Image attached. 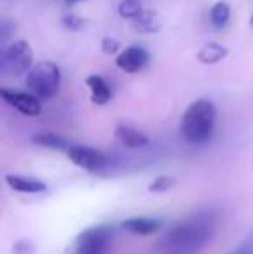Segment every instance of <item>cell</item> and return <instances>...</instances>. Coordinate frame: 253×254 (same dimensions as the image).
<instances>
[{
    "label": "cell",
    "mask_w": 253,
    "mask_h": 254,
    "mask_svg": "<svg viewBox=\"0 0 253 254\" xmlns=\"http://www.w3.org/2000/svg\"><path fill=\"white\" fill-rule=\"evenodd\" d=\"M220 227V213L213 207L198 209L177 223L156 246V254H199Z\"/></svg>",
    "instance_id": "1"
},
{
    "label": "cell",
    "mask_w": 253,
    "mask_h": 254,
    "mask_svg": "<svg viewBox=\"0 0 253 254\" xmlns=\"http://www.w3.org/2000/svg\"><path fill=\"white\" fill-rule=\"evenodd\" d=\"M217 120V109L215 104L208 99H199L194 101L186 109L180 121V130L182 137L189 144L199 145L206 144L212 138L213 128H215Z\"/></svg>",
    "instance_id": "2"
},
{
    "label": "cell",
    "mask_w": 253,
    "mask_h": 254,
    "mask_svg": "<svg viewBox=\"0 0 253 254\" xmlns=\"http://www.w3.org/2000/svg\"><path fill=\"white\" fill-rule=\"evenodd\" d=\"M61 67L52 61H40L33 64L26 74V87L31 95L40 101L52 99L61 87Z\"/></svg>",
    "instance_id": "3"
},
{
    "label": "cell",
    "mask_w": 253,
    "mask_h": 254,
    "mask_svg": "<svg viewBox=\"0 0 253 254\" xmlns=\"http://www.w3.org/2000/svg\"><path fill=\"white\" fill-rule=\"evenodd\" d=\"M33 67V52L26 40H16L0 54V73L28 74Z\"/></svg>",
    "instance_id": "4"
},
{
    "label": "cell",
    "mask_w": 253,
    "mask_h": 254,
    "mask_svg": "<svg viewBox=\"0 0 253 254\" xmlns=\"http://www.w3.org/2000/svg\"><path fill=\"white\" fill-rule=\"evenodd\" d=\"M113 228L108 225H95L78 235L73 254H108L111 246Z\"/></svg>",
    "instance_id": "5"
},
{
    "label": "cell",
    "mask_w": 253,
    "mask_h": 254,
    "mask_svg": "<svg viewBox=\"0 0 253 254\" xmlns=\"http://www.w3.org/2000/svg\"><path fill=\"white\" fill-rule=\"evenodd\" d=\"M66 154L77 166L90 171V173H99V171H104L113 166V159L108 154L99 151V149L88 147V145L71 144Z\"/></svg>",
    "instance_id": "6"
},
{
    "label": "cell",
    "mask_w": 253,
    "mask_h": 254,
    "mask_svg": "<svg viewBox=\"0 0 253 254\" xmlns=\"http://www.w3.org/2000/svg\"><path fill=\"white\" fill-rule=\"evenodd\" d=\"M0 99L5 101L10 107L19 111L24 116H38L42 113V104L35 95L26 94V92L10 90V88L0 87Z\"/></svg>",
    "instance_id": "7"
},
{
    "label": "cell",
    "mask_w": 253,
    "mask_h": 254,
    "mask_svg": "<svg viewBox=\"0 0 253 254\" xmlns=\"http://www.w3.org/2000/svg\"><path fill=\"white\" fill-rule=\"evenodd\" d=\"M149 59H151V56H149V52L146 51L144 47H141V45H132V47H127L125 51L116 56L115 63L123 73L134 74L144 69L149 64Z\"/></svg>",
    "instance_id": "8"
},
{
    "label": "cell",
    "mask_w": 253,
    "mask_h": 254,
    "mask_svg": "<svg viewBox=\"0 0 253 254\" xmlns=\"http://www.w3.org/2000/svg\"><path fill=\"white\" fill-rule=\"evenodd\" d=\"M88 90H90V99L97 106H104L113 99V88L109 87V83L99 74H90L85 80Z\"/></svg>",
    "instance_id": "9"
},
{
    "label": "cell",
    "mask_w": 253,
    "mask_h": 254,
    "mask_svg": "<svg viewBox=\"0 0 253 254\" xmlns=\"http://www.w3.org/2000/svg\"><path fill=\"white\" fill-rule=\"evenodd\" d=\"M5 184L12 190L21 192V194H40L45 190V184L35 178L21 177V175H5Z\"/></svg>",
    "instance_id": "10"
},
{
    "label": "cell",
    "mask_w": 253,
    "mask_h": 254,
    "mask_svg": "<svg viewBox=\"0 0 253 254\" xmlns=\"http://www.w3.org/2000/svg\"><path fill=\"white\" fill-rule=\"evenodd\" d=\"M115 135L125 147H130V149H141L149 144L148 135H144L142 131L135 130V128H132V127H125V125L116 127Z\"/></svg>",
    "instance_id": "11"
},
{
    "label": "cell",
    "mask_w": 253,
    "mask_h": 254,
    "mask_svg": "<svg viewBox=\"0 0 253 254\" xmlns=\"http://www.w3.org/2000/svg\"><path fill=\"white\" fill-rule=\"evenodd\" d=\"M134 28L139 33H158L162 30V21L155 9H144L137 17L134 19Z\"/></svg>",
    "instance_id": "12"
},
{
    "label": "cell",
    "mask_w": 253,
    "mask_h": 254,
    "mask_svg": "<svg viewBox=\"0 0 253 254\" xmlns=\"http://www.w3.org/2000/svg\"><path fill=\"white\" fill-rule=\"evenodd\" d=\"M122 227L135 235H151L162 228V223L153 218H130V220L123 221Z\"/></svg>",
    "instance_id": "13"
},
{
    "label": "cell",
    "mask_w": 253,
    "mask_h": 254,
    "mask_svg": "<svg viewBox=\"0 0 253 254\" xmlns=\"http://www.w3.org/2000/svg\"><path fill=\"white\" fill-rule=\"evenodd\" d=\"M227 54H229V51H227L224 45L213 44L212 42V44H206L199 49L198 54H196V59H198L201 64H206V66H208V64H217L222 59H226Z\"/></svg>",
    "instance_id": "14"
},
{
    "label": "cell",
    "mask_w": 253,
    "mask_h": 254,
    "mask_svg": "<svg viewBox=\"0 0 253 254\" xmlns=\"http://www.w3.org/2000/svg\"><path fill=\"white\" fill-rule=\"evenodd\" d=\"M231 19V5L226 0H219L210 9V23L215 28H224Z\"/></svg>",
    "instance_id": "15"
},
{
    "label": "cell",
    "mask_w": 253,
    "mask_h": 254,
    "mask_svg": "<svg viewBox=\"0 0 253 254\" xmlns=\"http://www.w3.org/2000/svg\"><path fill=\"white\" fill-rule=\"evenodd\" d=\"M33 144L42 145V147H49V149H58V151H68V149H70V145H71L66 138H63L61 135H56V133L35 135Z\"/></svg>",
    "instance_id": "16"
},
{
    "label": "cell",
    "mask_w": 253,
    "mask_h": 254,
    "mask_svg": "<svg viewBox=\"0 0 253 254\" xmlns=\"http://www.w3.org/2000/svg\"><path fill=\"white\" fill-rule=\"evenodd\" d=\"M144 10L141 0H122L118 5V14L123 19H132L134 21L139 14Z\"/></svg>",
    "instance_id": "17"
},
{
    "label": "cell",
    "mask_w": 253,
    "mask_h": 254,
    "mask_svg": "<svg viewBox=\"0 0 253 254\" xmlns=\"http://www.w3.org/2000/svg\"><path fill=\"white\" fill-rule=\"evenodd\" d=\"M85 24H87V21L84 19V17L77 16V14H66V16L63 17V26L66 28V30H71V31H80L85 28Z\"/></svg>",
    "instance_id": "18"
},
{
    "label": "cell",
    "mask_w": 253,
    "mask_h": 254,
    "mask_svg": "<svg viewBox=\"0 0 253 254\" xmlns=\"http://www.w3.org/2000/svg\"><path fill=\"white\" fill-rule=\"evenodd\" d=\"M101 49L106 56H118L120 52V42L116 38H111V37H104L101 42Z\"/></svg>",
    "instance_id": "19"
},
{
    "label": "cell",
    "mask_w": 253,
    "mask_h": 254,
    "mask_svg": "<svg viewBox=\"0 0 253 254\" xmlns=\"http://www.w3.org/2000/svg\"><path fill=\"white\" fill-rule=\"evenodd\" d=\"M170 187H172V178L158 177L151 185H149V190L151 192H167Z\"/></svg>",
    "instance_id": "20"
},
{
    "label": "cell",
    "mask_w": 253,
    "mask_h": 254,
    "mask_svg": "<svg viewBox=\"0 0 253 254\" xmlns=\"http://www.w3.org/2000/svg\"><path fill=\"white\" fill-rule=\"evenodd\" d=\"M12 251L14 254H33V248L28 241H19L14 244Z\"/></svg>",
    "instance_id": "21"
},
{
    "label": "cell",
    "mask_w": 253,
    "mask_h": 254,
    "mask_svg": "<svg viewBox=\"0 0 253 254\" xmlns=\"http://www.w3.org/2000/svg\"><path fill=\"white\" fill-rule=\"evenodd\" d=\"M238 253L240 254H253V234L245 239L243 244L238 248Z\"/></svg>",
    "instance_id": "22"
},
{
    "label": "cell",
    "mask_w": 253,
    "mask_h": 254,
    "mask_svg": "<svg viewBox=\"0 0 253 254\" xmlns=\"http://www.w3.org/2000/svg\"><path fill=\"white\" fill-rule=\"evenodd\" d=\"M78 2H84V0H66L68 5H73V3H78Z\"/></svg>",
    "instance_id": "23"
},
{
    "label": "cell",
    "mask_w": 253,
    "mask_h": 254,
    "mask_svg": "<svg viewBox=\"0 0 253 254\" xmlns=\"http://www.w3.org/2000/svg\"><path fill=\"white\" fill-rule=\"evenodd\" d=\"M2 51H3V42L0 40V54H2Z\"/></svg>",
    "instance_id": "24"
},
{
    "label": "cell",
    "mask_w": 253,
    "mask_h": 254,
    "mask_svg": "<svg viewBox=\"0 0 253 254\" xmlns=\"http://www.w3.org/2000/svg\"><path fill=\"white\" fill-rule=\"evenodd\" d=\"M250 26H252V30H253V14H252V17H250Z\"/></svg>",
    "instance_id": "25"
},
{
    "label": "cell",
    "mask_w": 253,
    "mask_h": 254,
    "mask_svg": "<svg viewBox=\"0 0 253 254\" xmlns=\"http://www.w3.org/2000/svg\"><path fill=\"white\" fill-rule=\"evenodd\" d=\"M229 254H240V253H238V249H236V251H233V253H229Z\"/></svg>",
    "instance_id": "26"
}]
</instances>
